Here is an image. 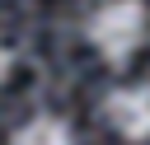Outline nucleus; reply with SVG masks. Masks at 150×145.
Returning a JSON list of instances; mask_svg holds the SVG:
<instances>
[{"instance_id":"obj_1","label":"nucleus","mask_w":150,"mask_h":145,"mask_svg":"<svg viewBox=\"0 0 150 145\" xmlns=\"http://www.w3.org/2000/svg\"><path fill=\"white\" fill-rule=\"evenodd\" d=\"M84 37L108 56V61H127L141 37H145V5L141 0H108L89 14L84 23Z\"/></svg>"},{"instance_id":"obj_2","label":"nucleus","mask_w":150,"mask_h":145,"mask_svg":"<svg viewBox=\"0 0 150 145\" xmlns=\"http://www.w3.org/2000/svg\"><path fill=\"white\" fill-rule=\"evenodd\" d=\"M103 117L127 140H150V89H112L103 98Z\"/></svg>"},{"instance_id":"obj_3","label":"nucleus","mask_w":150,"mask_h":145,"mask_svg":"<svg viewBox=\"0 0 150 145\" xmlns=\"http://www.w3.org/2000/svg\"><path fill=\"white\" fill-rule=\"evenodd\" d=\"M9 145H70V131L56 117H33L9 136Z\"/></svg>"},{"instance_id":"obj_4","label":"nucleus","mask_w":150,"mask_h":145,"mask_svg":"<svg viewBox=\"0 0 150 145\" xmlns=\"http://www.w3.org/2000/svg\"><path fill=\"white\" fill-rule=\"evenodd\" d=\"M9 70H14V51L0 42V80H9Z\"/></svg>"}]
</instances>
